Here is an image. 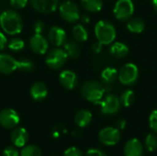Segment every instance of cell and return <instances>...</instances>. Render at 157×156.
Returning a JSON list of instances; mask_svg holds the SVG:
<instances>
[{
    "mask_svg": "<svg viewBox=\"0 0 157 156\" xmlns=\"http://www.w3.org/2000/svg\"><path fill=\"white\" fill-rule=\"evenodd\" d=\"M44 29H45V25H44V23L42 21L38 20V21H36L34 23V25H33V30H34L35 33L41 34L44 31Z\"/></svg>",
    "mask_w": 157,
    "mask_h": 156,
    "instance_id": "obj_36",
    "label": "cell"
},
{
    "mask_svg": "<svg viewBox=\"0 0 157 156\" xmlns=\"http://www.w3.org/2000/svg\"><path fill=\"white\" fill-rule=\"evenodd\" d=\"M33 9L40 13L49 14L59 7V0H29Z\"/></svg>",
    "mask_w": 157,
    "mask_h": 156,
    "instance_id": "obj_13",
    "label": "cell"
},
{
    "mask_svg": "<svg viewBox=\"0 0 157 156\" xmlns=\"http://www.w3.org/2000/svg\"><path fill=\"white\" fill-rule=\"evenodd\" d=\"M48 40L53 46L61 47L67 41V34L63 28L52 26L48 31Z\"/></svg>",
    "mask_w": 157,
    "mask_h": 156,
    "instance_id": "obj_12",
    "label": "cell"
},
{
    "mask_svg": "<svg viewBox=\"0 0 157 156\" xmlns=\"http://www.w3.org/2000/svg\"><path fill=\"white\" fill-rule=\"evenodd\" d=\"M20 121L18 113L12 108H5L0 111V125L6 129H14Z\"/></svg>",
    "mask_w": 157,
    "mask_h": 156,
    "instance_id": "obj_10",
    "label": "cell"
},
{
    "mask_svg": "<svg viewBox=\"0 0 157 156\" xmlns=\"http://www.w3.org/2000/svg\"><path fill=\"white\" fill-rule=\"evenodd\" d=\"M29 94L33 100L42 101L48 96V88L42 82H36L31 86Z\"/></svg>",
    "mask_w": 157,
    "mask_h": 156,
    "instance_id": "obj_18",
    "label": "cell"
},
{
    "mask_svg": "<svg viewBox=\"0 0 157 156\" xmlns=\"http://www.w3.org/2000/svg\"><path fill=\"white\" fill-rule=\"evenodd\" d=\"M100 111L105 116L116 115L121 107L120 97L115 94H109L99 102Z\"/></svg>",
    "mask_w": 157,
    "mask_h": 156,
    "instance_id": "obj_8",
    "label": "cell"
},
{
    "mask_svg": "<svg viewBox=\"0 0 157 156\" xmlns=\"http://www.w3.org/2000/svg\"><path fill=\"white\" fill-rule=\"evenodd\" d=\"M144 146L150 153L157 150V136L155 133H149L144 139Z\"/></svg>",
    "mask_w": 157,
    "mask_h": 156,
    "instance_id": "obj_29",
    "label": "cell"
},
{
    "mask_svg": "<svg viewBox=\"0 0 157 156\" xmlns=\"http://www.w3.org/2000/svg\"><path fill=\"white\" fill-rule=\"evenodd\" d=\"M92 51L94 53L96 54H99L102 51H103V44L99 41H96L92 44V47H91Z\"/></svg>",
    "mask_w": 157,
    "mask_h": 156,
    "instance_id": "obj_37",
    "label": "cell"
},
{
    "mask_svg": "<svg viewBox=\"0 0 157 156\" xmlns=\"http://www.w3.org/2000/svg\"><path fill=\"white\" fill-rule=\"evenodd\" d=\"M25 47V42L23 40H21L20 38L15 37L12 38L8 42H7V48L15 52H18L20 51H22Z\"/></svg>",
    "mask_w": 157,
    "mask_h": 156,
    "instance_id": "obj_28",
    "label": "cell"
},
{
    "mask_svg": "<svg viewBox=\"0 0 157 156\" xmlns=\"http://www.w3.org/2000/svg\"><path fill=\"white\" fill-rule=\"evenodd\" d=\"M63 156H84L82 151L77 147H70L66 149Z\"/></svg>",
    "mask_w": 157,
    "mask_h": 156,
    "instance_id": "obj_33",
    "label": "cell"
},
{
    "mask_svg": "<svg viewBox=\"0 0 157 156\" xmlns=\"http://www.w3.org/2000/svg\"><path fill=\"white\" fill-rule=\"evenodd\" d=\"M129 47L121 41H114L109 45V54L116 58V59H121L125 58L129 54Z\"/></svg>",
    "mask_w": 157,
    "mask_h": 156,
    "instance_id": "obj_19",
    "label": "cell"
},
{
    "mask_svg": "<svg viewBox=\"0 0 157 156\" xmlns=\"http://www.w3.org/2000/svg\"><path fill=\"white\" fill-rule=\"evenodd\" d=\"M59 82L63 88L73 90L78 85V78L75 72L71 70H63L59 74Z\"/></svg>",
    "mask_w": 157,
    "mask_h": 156,
    "instance_id": "obj_15",
    "label": "cell"
},
{
    "mask_svg": "<svg viewBox=\"0 0 157 156\" xmlns=\"http://www.w3.org/2000/svg\"><path fill=\"white\" fill-rule=\"evenodd\" d=\"M149 127L154 133L157 134V109L153 110L149 116Z\"/></svg>",
    "mask_w": 157,
    "mask_h": 156,
    "instance_id": "obj_31",
    "label": "cell"
},
{
    "mask_svg": "<svg viewBox=\"0 0 157 156\" xmlns=\"http://www.w3.org/2000/svg\"><path fill=\"white\" fill-rule=\"evenodd\" d=\"M68 59V55L63 48L56 47L51 50L45 58V63L47 66L53 70H58L62 68Z\"/></svg>",
    "mask_w": 157,
    "mask_h": 156,
    "instance_id": "obj_5",
    "label": "cell"
},
{
    "mask_svg": "<svg viewBox=\"0 0 157 156\" xmlns=\"http://www.w3.org/2000/svg\"><path fill=\"white\" fill-rule=\"evenodd\" d=\"M30 50L39 55H43L49 49V41L42 34L34 33L29 40Z\"/></svg>",
    "mask_w": 157,
    "mask_h": 156,
    "instance_id": "obj_11",
    "label": "cell"
},
{
    "mask_svg": "<svg viewBox=\"0 0 157 156\" xmlns=\"http://www.w3.org/2000/svg\"><path fill=\"white\" fill-rule=\"evenodd\" d=\"M119 97H120V101H121V106L128 108V107L132 106V104L134 102L135 93L132 89H126L121 94V96Z\"/></svg>",
    "mask_w": 157,
    "mask_h": 156,
    "instance_id": "obj_26",
    "label": "cell"
},
{
    "mask_svg": "<svg viewBox=\"0 0 157 156\" xmlns=\"http://www.w3.org/2000/svg\"><path fill=\"white\" fill-rule=\"evenodd\" d=\"M106 88L98 81L89 80L85 82L81 86V95L88 102L94 104H99L104 97Z\"/></svg>",
    "mask_w": 157,
    "mask_h": 156,
    "instance_id": "obj_2",
    "label": "cell"
},
{
    "mask_svg": "<svg viewBox=\"0 0 157 156\" xmlns=\"http://www.w3.org/2000/svg\"><path fill=\"white\" fill-rule=\"evenodd\" d=\"M0 27L7 35H17L23 29L22 17L15 9H6L0 14Z\"/></svg>",
    "mask_w": 157,
    "mask_h": 156,
    "instance_id": "obj_1",
    "label": "cell"
},
{
    "mask_svg": "<svg viewBox=\"0 0 157 156\" xmlns=\"http://www.w3.org/2000/svg\"><path fill=\"white\" fill-rule=\"evenodd\" d=\"M79 20L81 21V24L87 25L90 22V17L88 15H86V14H83V15H80Z\"/></svg>",
    "mask_w": 157,
    "mask_h": 156,
    "instance_id": "obj_39",
    "label": "cell"
},
{
    "mask_svg": "<svg viewBox=\"0 0 157 156\" xmlns=\"http://www.w3.org/2000/svg\"><path fill=\"white\" fill-rule=\"evenodd\" d=\"M151 5H152V7L154 8V10L157 12V0H151Z\"/></svg>",
    "mask_w": 157,
    "mask_h": 156,
    "instance_id": "obj_41",
    "label": "cell"
},
{
    "mask_svg": "<svg viewBox=\"0 0 157 156\" xmlns=\"http://www.w3.org/2000/svg\"><path fill=\"white\" fill-rule=\"evenodd\" d=\"M72 35L75 40H76L79 43L85 42L88 40V31L85 25L83 24H75L72 30Z\"/></svg>",
    "mask_w": 157,
    "mask_h": 156,
    "instance_id": "obj_22",
    "label": "cell"
},
{
    "mask_svg": "<svg viewBox=\"0 0 157 156\" xmlns=\"http://www.w3.org/2000/svg\"><path fill=\"white\" fill-rule=\"evenodd\" d=\"M35 68V65L33 62H31L29 59L22 58L19 61H17V70L22 72H31Z\"/></svg>",
    "mask_w": 157,
    "mask_h": 156,
    "instance_id": "obj_30",
    "label": "cell"
},
{
    "mask_svg": "<svg viewBox=\"0 0 157 156\" xmlns=\"http://www.w3.org/2000/svg\"><path fill=\"white\" fill-rule=\"evenodd\" d=\"M59 13L61 17L68 23H75L79 20L80 17V10L78 6L70 0L63 1L59 6Z\"/></svg>",
    "mask_w": 157,
    "mask_h": 156,
    "instance_id": "obj_7",
    "label": "cell"
},
{
    "mask_svg": "<svg viewBox=\"0 0 157 156\" xmlns=\"http://www.w3.org/2000/svg\"><path fill=\"white\" fill-rule=\"evenodd\" d=\"M11 143L16 147H24L27 145L29 141V134L28 131L21 127L14 128L10 135Z\"/></svg>",
    "mask_w": 157,
    "mask_h": 156,
    "instance_id": "obj_17",
    "label": "cell"
},
{
    "mask_svg": "<svg viewBox=\"0 0 157 156\" xmlns=\"http://www.w3.org/2000/svg\"><path fill=\"white\" fill-rule=\"evenodd\" d=\"M134 13V4L132 0H118L113 8V14L119 21L127 22L132 17Z\"/></svg>",
    "mask_w": 157,
    "mask_h": 156,
    "instance_id": "obj_6",
    "label": "cell"
},
{
    "mask_svg": "<svg viewBox=\"0 0 157 156\" xmlns=\"http://www.w3.org/2000/svg\"><path fill=\"white\" fill-rule=\"evenodd\" d=\"M127 29L134 34L142 33L145 29V22L140 17H132L127 21Z\"/></svg>",
    "mask_w": 157,
    "mask_h": 156,
    "instance_id": "obj_23",
    "label": "cell"
},
{
    "mask_svg": "<svg viewBox=\"0 0 157 156\" xmlns=\"http://www.w3.org/2000/svg\"><path fill=\"white\" fill-rule=\"evenodd\" d=\"M3 156H20V153L15 145L6 146L3 151Z\"/></svg>",
    "mask_w": 157,
    "mask_h": 156,
    "instance_id": "obj_32",
    "label": "cell"
},
{
    "mask_svg": "<svg viewBox=\"0 0 157 156\" xmlns=\"http://www.w3.org/2000/svg\"><path fill=\"white\" fill-rule=\"evenodd\" d=\"M29 0H10V6L13 9H22L24 8L27 4H28Z\"/></svg>",
    "mask_w": 157,
    "mask_h": 156,
    "instance_id": "obj_34",
    "label": "cell"
},
{
    "mask_svg": "<svg viewBox=\"0 0 157 156\" xmlns=\"http://www.w3.org/2000/svg\"><path fill=\"white\" fill-rule=\"evenodd\" d=\"M125 127H126V120L124 119H120V120H117L116 128H118L120 131H121V130H124Z\"/></svg>",
    "mask_w": 157,
    "mask_h": 156,
    "instance_id": "obj_40",
    "label": "cell"
},
{
    "mask_svg": "<svg viewBox=\"0 0 157 156\" xmlns=\"http://www.w3.org/2000/svg\"><path fill=\"white\" fill-rule=\"evenodd\" d=\"M118 79L125 86L135 85L139 79V69L137 65L132 63H125L119 71Z\"/></svg>",
    "mask_w": 157,
    "mask_h": 156,
    "instance_id": "obj_4",
    "label": "cell"
},
{
    "mask_svg": "<svg viewBox=\"0 0 157 156\" xmlns=\"http://www.w3.org/2000/svg\"><path fill=\"white\" fill-rule=\"evenodd\" d=\"M94 32L98 41L101 42L103 45H110L117 37V31L114 25L105 19H101L96 23Z\"/></svg>",
    "mask_w": 157,
    "mask_h": 156,
    "instance_id": "obj_3",
    "label": "cell"
},
{
    "mask_svg": "<svg viewBox=\"0 0 157 156\" xmlns=\"http://www.w3.org/2000/svg\"><path fill=\"white\" fill-rule=\"evenodd\" d=\"M144 145L137 138H132L129 140L123 147L124 156H144Z\"/></svg>",
    "mask_w": 157,
    "mask_h": 156,
    "instance_id": "obj_16",
    "label": "cell"
},
{
    "mask_svg": "<svg viewBox=\"0 0 157 156\" xmlns=\"http://www.w3.org/2000/svg\"><path fill=\"white\" fill-rule=\"evenodd\" d=\"M92 118V113L89 110L81 109L75 116V124L79 128H86L91 123Z\"/></svg>",
    "mask_w": 157,
    "mask_h": 156,
    "instance_id": "obj_20",
    "label": "cell"
},
{
    "mask_svg": "<svg viewBox=\"0 0 157 156\" xmlns=\"http://www.w3.org/2000/svg\"><path fill=\"white\" fill-rule=\"evenodd\" d=\"M63 49L66 51L68 58L70 59H76L79 57L80 55V46H79V42H77L76 40H68L63 44Z\"/></svg>",
    "mask_w": 157,
    "mask_h": 156,
    "instance_id": "obj_24",
    "label": "cell"
},
{
    "mask_svg": "<svg viewBox=\"0 0 157 156\" xmlns=\"http://www.w3.org/2000/svg\"><path fill=\"white\" fill-rule=\"evenodd\" d=\"M118 74H119V71L116 68L107 67L101 72V74H100L101 82L106 86L111 85L118 79Z\"/></svg>",
    "mask_w": 157,
    "mask_h": 156,
    "instance_id": "obj_21",
    "label": "cell"
},
{
    "mask_svg": "<svg viewBox=\"0 0 157 156\" xmlns=\"http://www.w3.org/2000/svg\"><path fill=\"white\" fill-rule=\"evenodd\" d=\"M17 70V60L7 53H0V73L11 74Z\"/></svg>",
    "mask_w": 157,
    "mask_h": 156,
    "instance_id": "obj_14",
    "label": "cell"
},
{
    "mask_svg": "<svg viewBox=\"0 0 157 156\" xmlns=\"http://www.w3.org/2000/svg\"><path fill=\"white\" fill-rule=\"evenodd\" d=\"M7 46V40L4 33L0 32V51H3Z\"/></svg>",
    "mask_w": 157,
    "mask_h": 156,
    "instance_id": "obj_38",
    "label": "cell"
},
{
    "mask_svg": "<svg viewBox=\"0 0 157 156\" xmlns=\"http://www.w3.org/2000/svg\"><path fill=\"white\" fill-rule=\"evenodd\" d=\"M84 156H108L107 154L102 151V150H99V149H96V148H93V149H89L86 154Z\"/></svg>",
    "mask_w": 157,
    "mask_h": 156,
    "instance_id": "obj_35",
    "label": "cell"
},
{
    "mask_svg": "<svg viewBox=\"0 0 157 156\" xmlns=\"http://www.w3.org/2000/svg\"><path fill=\"white\" fill-rule=\"evenodd\" d=\"M81 6L90 13H98L103 8V0H80Z\"/></svg>",
    "mask_w": 157,
    "mask_h": 156,
    "instance_id": "obj_25",
    "label": "cell"
},
{
    "mask_svg": "<svg viewBox=\"0 0 157 156\" xmlns=\"http://www.w3.org/2000/svg\"><path fill=\"white\" fill-rule=\"evenodd\" d=\"M20 156H42L40 149L33 144H27L22 147Z\"/></svg>",
    "mask_w": 157,
    "mask_h": 156,
    "instance_id": "obj_27",
    "label": "cell"
},
{
    "mask_svg": "<svg viewBox=\"0 0 157 156\" xmlns=\"http://www.w3.org/2000/svg\"><path fill=\"white\" fill-rule=\"evenodd\" d=\"M121 132L116 127H106L98 132V141L105 146H114L120 143Z\"/></svg>",
    "mask_w": 157,
    "mask_h": 156,
    "instance_id": "obj_9",
    "label": "cell"
}]
</instances>
